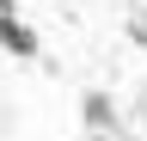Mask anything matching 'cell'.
I'll return each instance as SVG.
<instances>
[{"label":"cell","mask_w":147,"mask_h":141,"mask_svg":"<svg viewBox=\"0 0 147 141\" xmlns=\"http://www.w3.org/2000/svg\"><path fill=\"white\" fill-rule=\"evenodd\" d=\"M0 49H6V55H37V31L25 25V19H18V12H6V19H0Z\"/></svg>","instance_id":"obj_1"},{"label":"cell","mask_w":147,"mask_h":141,"mask_svg":"<svg viewBox=\"0 0 147 141\" xmlns=\"http://www.w3.org/2000/svg\"><path fill=\"white\" fill-rule=\"evenodd\" d=\"M80 111H86V123H92V129H110V104H104L98 92H92V98L80 104Z\"/></svg>","instance_id":"obj_2"},{"label":"cell","mask_w":147,"mask_h":141,"mask_svg":"<svg viewBox=\"0 0 147 141\" xmlns=\"http://www.w3.org/2000/svg\"><path fill=\"white\" fill-rule=\"evenodd\" d=\"M6 12H12V0H0V19H6Z\"/></svg>","instance_id":"obj_3"}]
</instances>
